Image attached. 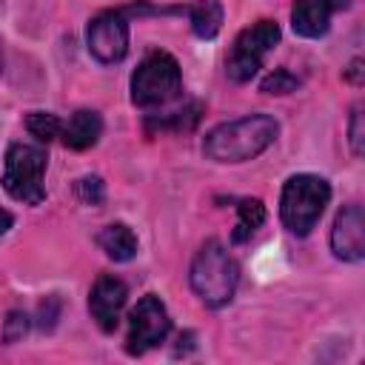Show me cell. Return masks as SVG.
<instances>
[{
    "mask_svg": "<svg viewBox=\"0 0 365 365\" xmlns=\"http://www.w3.org/2000/svg\"><path fill=\"white\" fill-rule=\"evenodd\" d=\"M277 120L268 114H248L211 128L202 140V154L214 163H245L262 154L277 140Z\"/></svg>",
    "mask_w": 365,
    "mask_h": 365,
    "instance_id": "obj_1",
    "label": "cell"
},
{
    "mask_svg": "<svg viewBox=\"0 0 365 365\" xmlns=\"http://www.w3.org/2000/svg\"><path fill=\"white\" fill-rule=\"evenodd\" d=\"M188 279H191L194 294L208 308H222V305H228L234 299V291H237V282H240V271H237V262L222 248V242L208 240L197 251Z\"/></svg>",
    "mask_w": 365,
    "mask_h": 365,
    "instance_id": "obj_2",
    "label": "cell"
},
{
    "mask_svg": "<svg viewBox=\"0 0 365 365\" xmlns=\"http://www.w3.org/2000/svg\"><path fill=\"white\" fill-rule=\"evenodd\" d=\"M328 200H331V185L322 177H317V174L288 177L282 185V197H279L282 225L297 237L311 234V228L319 222Z\"/></svg>",
    "mask_w": 365,
    "mask_h": 365,
    "instance_id": "obj_3",
    "label": "cell"
},
{
    "mask_svg": "<svg viewBox=\"0 0 365 365\" xmlns=\"http://www.w3.org/2000/svg\"><path fill=\"white\" fill-rule=\"evenodd\" d=\"M182 91L180 63L168 51H151L131 74V103L137 108H157Z\"/></svg>",
    "mask_w": 365,
    "mask_h": 365,
    "instance_id": "obj_4",
    "label": "cell"
},
{
    "mask_svg": "<svg viewBox=\"0 0 365 365\" xmlns=\"http://www.w3.org/2000/svg\"><path fill=\"white\" fill-rule=\"evenodd\" d=\"M46 151L40 145L29 143H11L6 151V168H3V188L26 205H40L46 200Z\"/></svg>",
    "mask_w": 365,
    "mask_h": 365,
    "instance_id": "obj_5",
    "label": "cell"
},
{
    "mask_svg": "<svg viewBox=\"0 0 365 365\" xmlns=\"http://www.w3.org/2000/svg\"><path fill=\"white\" fill-rule=\"evenodd\" d=\"M277 43H279V26H277L274 20H257L254 26L242 29V31L237 34L231 51H228V60H225L228 77H231L234 83H248V80L259 71L265 54H268Z\"/></svg>",
    "mask_w": 365,
    "mask_h": 365,
    "instance_id": "obj_6",
    "label": "cell"
},
{
    "mask_svg": "<svg viewBox=\"0 0 365 365\" xmlns=\"http://www.w3.org/2000/svg\"><path fill=\"white\" fill-rule=\"evenodd\" d=\"M171 331V319L165 305L157 297H143L131 314H128V334H125V351L131 356H140L151 348H157Z\"/></svg>",
    "mask_w": 365,
    "mask_h": 365,
    "instance_id": "obj_7",
    "label": "cell"
},
{
    "mask_svg": "<svg viewBox=\"0 0 365 365\" xmlns=\"http://www.w3.org/2000/svg\"><path fill=\"white\" fill-rule=\"evenodd\" d=\"M86 43L94 60L111 66L128 54V20L123 11H103L88 20Z\"/></svg>",
    "mask_w": 365,
    "mask_h": 365,
    "instance_id": "obj_8",
    "label": "cell"
},
{
    "mask_svg": "<svg viewBox=\"0 0 365 365\" xmlns=\"http://www.w3.org/2000/svg\"><path fill=\"white\" fill-rule=\"evenodd\" d=\"M125 299H128V288L120 277L100 274L94 279L91 294H88V311H91V319L100 325V331L111 334L120 325V314L125 308Z\"/></svg>",
    "mask_w": 365,
    "mask_h": 365,
    "instance_id": "obj_9",
    "label": "cell"
},
{
    "mask_svg": "<svg viewBox=\"0 0 365 365\" xmlns=\"http://www.w3.org/2000/svg\"><path fill=\"white\" fill-rule=\"evenodd\" d=\"M331 251L345 262H359L365 257V217L356 202L339 208L331 228Z\"/></svg>",
    "mask_w": 365,
    "mask_h": 365,
    "instance_id": "obj_10",
    "label": "cell"
},
{
    "mask_svg": "<svg viewBox=\"0 0 365 365\" xmlns=\"http://www.w3.org/2000/svg\"><path fill=\"white\" fill-rule=\"evenodd\" d=\"M334 0H294L291 26L299 37H322L331 26Z\"/></svg>",
    "mask_w": 365,
    "mask_h": 365,
    "instance_id": "obj_11",
    "label": "cell"
},
{
    "mask_svg": "<svg viewBox=\"0 0 365 365\" xmlns=\"http://www.w3.org/2000/svg\"><path fill=\"white\" fill-rule=\"evenodd\" d=\"M60 134H63V143H66L68 148L83 151V148H91V145L100 140V134H103V120H100V114L91 111V108H80V111H74V114L68 117V123L63 125Z\"/></svg>",
    "mask_w": 365,
    "mask_h": 365,
    "instance_id": "obj_12",
    "label": "cell"
},
{
    "mask_svg": "<svg viewBox=\"0 0 365 365\" xmlns=\"http://www.w3.org/2000/svg\"><path fill=\"white\" fill-rule=\"evenodd\" d=\"M97 245L114 259V262H128L137 254V237L125 222H111L97 234Z\"/></svg>",
    "mask_w": 365,
    "mask_h": 365,
    "instance_id": "obj_13",
    "label": "cell"
},
{
    "mask_svg": "<svg viewBox=\"0 0 365 365\" xmlns=\"http://www.w3.org/2000/svg\"><path fill=\"white\" fill-rule=\"evenodd\" d=\"M188 20H191V29H194L197 37H202V40L217 37L220 29H222V6H220V0H197V3H191Z\"/></svg>",
    "mask_w": 365,
    "mask_h": 365,
    "instance_id": "obj_14",
    "label": "cell"
},
{
    "mask_svg": "<svg viewBox=\"0 0 365 365\" xmlns=\"http://www.w3.org/2000/svg\"><path fill=\"white\" fill-rule=\"evenodd\" d=\"M237 214H240V220H237V231H234V242H245L262 222H265V205L259 202V200H251V197H245V200H240V205H237Z\"/></svg>",
    "mask_w": 365,
    "mask_h": 365,
    "instance_id": "obj_15",
    "label": "cell"
},
{
    "mask_svg": "<svg viewBox=\"0 0 365 365\" xmlns=\"http://www.w3.org/2000/svg\"><path fill=\"white\" fill-rule=\"evenodd\" d=\"M26 128H29V134H31L34 140L51 143L54 137H60L63 123H60L57 114H51V111H31V114L26 117Z\"/></svg>",
    "mask_w": 365,
    "mask_h": 365,
    "instance_id": "obj_16",
    "label": "cell"
},
{
    "mask_svg": "<svg viewBox=\"0 0 365 365\" xmlns=\"http://www.w3.org/2000/svg\"><path fill=\"white\" fill-rule=\"evenodd\" d=\"M297 88H299V80H297L288 68H274V71L265 74L262 83H259V91H262V94H291V91H297Z\"/></svg>",
    "mask_w": 365,
    "mask_h": 365,
    "instance_id": "obj_17",
    "label": "cell"
},
{
    "mask_svg": "<svg viewBox=\"0 0 365 365\" xmlns=\"http://www.w3.org/2000/svg\"><path fill=\"white\" fill-rule=\"evenodd\" d=\"M74 194L83 205H100L103 197H106V188H103V180L100 177H80L74 182Z\"/></svg>",
    "mask_w": 365,
    "mask_h": 365,
    "instance_id": "obj_18",
    "label": "cell"
},
{
    "mask_svg": "<svg viewBox=\"0 0 365 365\" xmlns=\"http://www.w3.org/2000/svg\"><path fill=\"white\" fill-rule=\"evenodd\" d=\"M348 143L354 157H362L365 151V128H362V106H354L351 120H348Z\"/></svg>",
    "mask_w": 365,
    "mask_h": 365,
    "instance_id": "obj_19",
    "label": "cell"
},
{
    "mask_svg": "<svg viewBox=\"0 0 365 365\" xmlns=\"http://www.w3.org/2000/svg\"><path fill=\"white\" fill-rule=\"evenodd\" d=\"M26 331H29V317L20 311H11L6 317V325H3V342H17L26 336Z\"/></svg>",
    "mask_w": 365,
    "mask_h": 365,
    "instance_id": "obj_20",
    "label": "cell"
},
{
    "mask_svg": "<svg viewBox=\"0 0 365 365\" xmlns=\"http://www.w3.org/2000/svg\"><path fill=\"white\" fill-rule=\"evenodd\" d=\"M345 77H348L354 86H359V83H362V60H354V63L345 68Z\"/></svg>",
    "mask_w": 365,
    "mask_h": 365,
    "instance_id": "obj_21",
    "label": "cell"
},
{
    "mask_svg": "<svg viewBox=\"0 0 365 365\" xmlns=\"http://www.w3.org/2000/svg\"><path fill=\"white\" fill-rule=\"evenodd\" d=\"M11 222H14V220H11V214H9L6 208H0V237H3V234L11 228Z\"/></svg>",
    "mask_w": 365,
    "mask_h": 365,
    "instance_id": "obj_22",
    "label": "cell"
},
{
    "mask_svg": "<svg viewBox=\"0 0 365 365\" xmlns=\"http://www.w3.org/2000/svg\"><path fill=\"white\" fill-rule=\"evenodd\" d=\"M0 68H3V46H0Z\"/></svg>",
    "mask_w": 365,
    "mask_h": 365,
    "instance_id": "obj_23",
    "label": "cell"
}]
</instances>
